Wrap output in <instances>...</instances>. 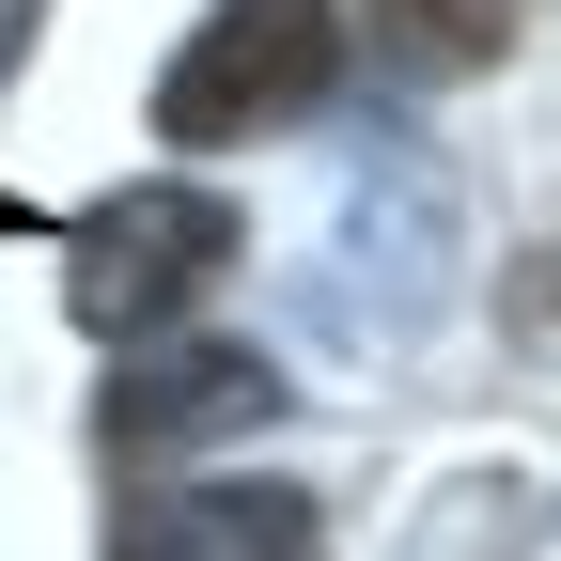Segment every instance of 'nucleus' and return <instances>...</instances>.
<instances>
[{"label":"nucleus","mask_w":561,"mask_h":561,"mask_svg":"<svg viewBox=\"0 0 561 561\" xmlns=\"http://www.w3.org/2000/svg\"><path fill=\"white\" fill-rule=\"evenodd\" d=\"M297 546H328L297 483H172L110 530V561H297Z\"/></svg>","instance_id":"39448f33"},{"label":"nucleus","mask_w":561,"mask_h":561,"mask_svg":"<svg viewBox=\"0 0 561 561\" xmlns=\"http://www.w3.org/2000/svg\"><path fill=\"white\" fill-rule=\"evenodd\" d=\"M16 32H32V0H0V62H16Z\"/></svg>","instance_id":"0eeeda50"},{"label":"nucleus","mask_w":561,"mask_h":561,"mask_svg":"<svg viewBox=\"0 0 561 561\" xmlns=\"http://www.w3.org/2000/svg\"><path fill=\"white\" fill-rule=\"evenodd\" d=\"M280 421L265 343H140L110 375V453H203V437H250Z\"/></svg>","instance_id":"20e7f679"},{"label":"nucleus","mask_w":561,"mask_h":561,"mask_svg":"<svg viewBox=\"0 0 561 561\" xmlns=\"http://www.w3.org/2000/svg\"><path fill=\"white\" fill-rule=\"evenodd\" d=\"M375 47L405 79H483L515 47V0H375Z\"/></svg>","instance_id":"423d86ee"},{"label":"nucleus","mask_w":561,"mask_h":561,"mask_svg":"<svg viewBox=\"0 0 561 561\" xmlns=\"http://www.w3.org/2000/svg\"><path fill=\"white\" fill-rule=\"evenodd\" d=\"M79 265H62V297H79V328H110V343H157L172 312H203L219 297V265L250 250L234 234V203L219 187H187V172H140V187H110L79 234H62Z\"/></svg>","instance_id":"7ed1b4c3"},{"label":"nucleus","mask_w":561,"mask_h":561,"mask_svg":"<svg viewBox=\"0 0 561 561\" xmlns=\"http://www.w3.org/2000/svg\"><path fill=\"white\" fill-rule=\"evenodd\" d=\"M0 234H32V203H16V187H0Z\"/></svg>","instance_id":"6e6552de"},{"label":"nucleus","mask_w":561,"mask_h":561,"mask_svg":"<svg viewBox=\"0 0 561 561\" xmlns=\"http://www.w3.org/2000/svg\"><path fill=\"white\" fill-rule=\"evenodd\" d=\"M343 94V0H219L172 79H157V140L219 157V140H280Z\"/></svg>","instance_id":"f03ea898"},{"label":"nucleus","mask_w":561,"mask_h":561,"mask_svg":"<svg viewBox=\"0 0 561 561\" xmlns=\"http://www.w3.org/2000/svg\"><path fill=\"white\" fill-rule=\"evenodd\" d=\"M453 265H468V219H453V172L421 157L405 125H375L328 187V265H312V312L343 343H421L453 312Z\"/></svg>","instance_id":"f257e3e1"},{"label":"nucleus","mask_w":561,"mask_h":561,"mask_svg":"<svg viewBox=\"0 0 561 561\" xmlns=\"http://www.w3.org/2000/svg\"><path fill=\"white\" fill-rule=\"evenodd\" d=\"M297 561H328V546H297Z\"/></svg>","instance_id":"1a4fd4ad"}]
</instances>
